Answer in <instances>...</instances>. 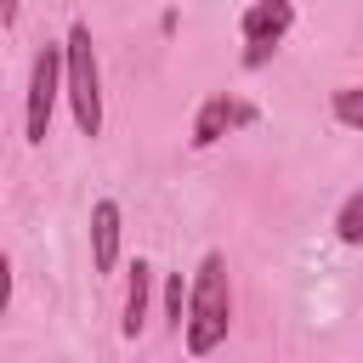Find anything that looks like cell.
Masks as SVG:
<instances>
[{
	"mask_svg": "<svg viewBox=\"0 0 363 363\" xmlns=\"http://www.w3.org/2000/svg\"><path fill=\"white\" fill-rule=\"evenodd\" d=\"M147 289H153V267L136 261V267H130V289H125V323H119L125 340H136L142 323H147Z\"/></svg>",
	"mask_w": 363,
	"mask_h": 363,
	"instance_id": "obj_7",
	"label": "cell"
},
{
	"mask_svg": "<svg viewBox=\"0 0 363 363\" xmlns=\"http://www.w3.org/2000/svg\"><path fill=\"white\" fill-rule=\"evenodd\" d=\"M62 91H68L74 125L85 136H102V74H96V45H91L85 23H68V40H62Z\"/></svg>",
	"mask_w": 363,
	"mask_h": 363,
	"instance_id": "obj_2",
	"label": "cell"
},
{
	"mask_svg": "<svg viewBox=\"0 0 363 363\" xmlns=\"http://www.w3.org/2000/svg\"><path fill=\"white\" fill-rule=\"evenodd\" d=\"M335 233H340V244H363V187L340 204V216H335Z\"/></svg>",
	"mask_w": 363,
	"mask_h": 363,
	"instance_id": "obj_8",
	"label": "cell"
},
{
	"mask_svg": "<svg viewBox=\"0 0 363 363\" xmlns=\"http://www.w3.org/2000/svg\"><path fill=\"white\" fill-rule=\"evenodd\" d=\"M250 119H255V108H250V102L210 96V102L199 108V119H193V147H210V142H221L233 125H250Z\"/></svg>",
	"mask_w": 363,
	"mask_h": 363,
	"instance_id": "obj_5",
	"label": "cell"
},
{
	"mask_svg": "<svg viewBox=\"0 0 363 363\" xmlns=\"http://www.w3.org/2000/svg\"><path fill=\"white\" fill-rule=\"evenodd\" d=\"M335 119H340V125H352V130H363V85L335 91Z\"/></svg>",
	"mask_w": 363,
	"mask_h": 363,
	"instance_id": "obj_9",
	"label": "cell"
},
{
	"mask_svg": "<svg viewBox=\"0 0 363 363\" xmlns=\"http://www.w3.org/2000/svg\"><path fill=\"white\" fill-rule=\"evenodd\" d=\"M57 91H62V45H40L34 62H28V102H23V130H28V142H45Z\"/></svg>",
	"mask_w": 363,
	"mask_h": 363,
	"instance_id": "obj_3",
	"label": "cell"
},
{
	"mask_svg": "<svg viewBox=\"0 0 363 363\" xmlns=\"http://www.w3.org/2000/svg\"><path fill=\"white\" fill-rule=\"evenodd\" d=\"M289 23H295V6L289 0H255L250 11H244V68H261L272 51H278V40L289 34Z\"/></svg>",
	"mask_w": 363,
	"mask_h": 363,
	"instance_id": "obj_4",
	"label": "cell"
},
{
	"mask_svg": "<svg viewBox=\"0 0 363 363\" xmlns=\"http://www.w3.org/2000/svg\"><path fill=\"white\" fill-rule=\"evenodd\" d=\"M91 261H96V272H113V261H119V204L113 199H102L91 210Z\"/></svg>",
	"mask_w": 363,
	"mask_h": 363,
	"instance_id": "obj_6",
	"label": "cell"
},
{
	"mask_svg": "<svg viewBox=\"0 0 363 363\" xmlns=\"http://www.w3.org/2000/svg\"><path fill=\"white\" fill-rule=\"evenodd\" d=\"M227 323H233V284H227V261L221 255H204L199 261V278H193V301H187V352L204 357L227 340Z\"/></svg>",
	"mask_w": 363,
	"mask_h": 363,
	"instance_id": "obj_1",
	"label": "cell"
},
{
	"mask_svg": "<svg viewBox=\"0 0 363 363\" xmlns=\"http://www.w3.org/2000/svg\"><path fill=\"white\" fill-rule=\"evenodd\" d=\"M187 301H193V289H182V278H170V284H164V312H170L176 329L187 323Z\"/></svg>",
	"mask_w": 363,
	"mask_h": 363,
	"instance_id": "obj_10",
	"label": "cell"
}]
</instances>
